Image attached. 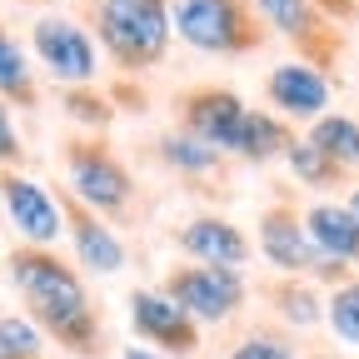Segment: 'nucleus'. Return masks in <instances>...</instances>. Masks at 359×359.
<instances>
[{"mask_svg": "<svg viewBox=\"0 0 359 359\" xmlns=\"http://www.w3.org/2000/svg\"><path fill=\"white\" fill-rule=\"evenodd\" d=\"M285 160H290V175L299 180V185H309V190H325V185L339 180V165H330L320 150L304 140V135H294V140L285 145Z\"/></svg>", "mask_w": 359, "mask_h": 359, "instance_id": "nucleus-20", "label": "nucleus"}, {"mask_svg": "<svg viewBox=\"0 0 359 359\" xmlns=\"http://www.w3.org/2000/svg\"><path fill=\"white\" fill-rule=\"evenodd\" d=\"M155 155L175 170V175H219V165H224V155L215 150V145H205L200 135H190V130H165L160 135V145H155Z\"/></svg>", "mask_w": 359, "mask_h": 359, "instance_id": "nucleus-16", "label": "nucleus"}, {"mask_svg": "<svg viewBox=\"0 0 359 359\" xmlns=\"http://www.w3.org/2000/svg\"><path fill=\"white\" fill-rule=\"evenodd\" d=\"M175 245L190 255V264H210V269H245L250 264V235L224 215H190L180 224Z\"/></svg>", "mask_w": 359, "mask_h": 359, "instance_id": "nucleus-10", "label": "nucleus"}, {"mask_svg": "<svg viewBox=\"0 0 359 359\" xmlns=\"http://www.w3.org/2000/svg\"><path fill=\"white\" fill-rule=\"evenodd\" d=\"M170 15H175V35L200 55H245V50H259V40L269 35L250 0H170Z\"/></svg>", "mask_w": 359, "mask_h": 359, "instance_id": "nucleus-3", "label": "nucleus"}, {"mask_svg": "<svg viewBox=\"0 0 359 359\" xmlns=\"http://www.w3.org/2000/svg\"><path fill=\"white\" fill-rule=\"evenodd\" d=\"M264 95L280 115H294V120H320L325 105H330V75L309 60H285L264 75Z\"/></svg>", "mask_w": 359, "mask_h": 359, "instance_id": "nucleus-11", "label": "nucleus"}, {"mask_svg": "<svg viewBox=\"0 0 359 359\" xmlns=\"http://www.w3.org/2000/svg\"><path fill=\"white\" fill-rule=\"evenodd\" d=\"M60 210H65V235L75 245V259H80L85 275H120L125 259H130L125 255V240L110 230L95 210H85L75 200H60Z\"/></svg>", "mask_w": 359, "mask_h": 359, "instance_id": "nucleus-12", "label": "nucleus"}, {"mask_svg": "<svg viewBox=\"0 0 359 359\" xmlns=\"http://www.w3.org/2000/svg\"><path fill=\"white\" fill-rule=\"evenodd\" d=\"M245 100L235 95L230 85H195L175 100V115H180V130L200 135L205 145H215L219 155H235V140H240V125H245Z\"/></svg>", "mask_w": 359, "mask_h": 359, "instance_id": "nucleus-8", "label": "nucleus"}, {"mask_svg": "<svg viewBox=\"0 0 359 359\" xmlns=\"http://www.w3.org/2000/svg\"><path fill=\"white\" fill-rule=\"evenodd\" d=\"M314 11H325V15H344L349 11V0H309Z\"/></svg>", "mask_w": 359, "mask_h": 359, "instance_id": "nucleus-27", "label": "nucleus"}, {"mask_svg": "<svg viewBox=\"0 0 359 359\" xmlns=\"http://www.w3.org/2000/svg\"><path fill=\"white\" fill-rule=\"evenodd\" d=\"M65 115L80 120L85 130H105L110 125V105L95 95V90H85V85L80 90H65Z\"/></svg>", "mask_w": 359, "mask_h": 359, "instance_id": "nucleus-23", "label": "nucleus"}, {"mask_svg": "<svg viewBox=\"0 0 359 359\" xmlns=\"http://www.w3.org/2000/svg\"><path fill=\"white\" fill-rule=\"evenodd\" d=\"M45 334L30 325V314H0V359H40Z\"/></svg>", "mask_w": 359, "mask_h": 359, "instance_id": "nucleus-21", "label": "nucleus"}, {"mask_svg": "<svg viewBox=\"0 0 359 359\" xmlns=\"http://www.w3.org/2000/svg\"><path fill=\"white\" fill-rule=\"evenodd\" d=\"M344 210H349V215H354V219H359V190H354V195H349V205H344Z\"/></svg>", "mask_w": 359, "mask_h": 359, "instance_id": "nucleus-29", "label": "nucleus"}, {"mask_svg": "<svg viewBox=\"0 0 359 359\" xmlns=\"http://www.w3.org/2000/svg\"><path fill=\"white\" fill-rule=\"evenodd\" d=\"M0 100L6 105H35V70L30 55L15 45V35L0 25Z\"/></svg>", "mask_w": 359, "mask_h": 359, "instance_id": "nucleus-19", "label": "nucleus"}, {"mask_svg": "<svg viewBox=\"0 0 359 359\" xmlns=\"http://www.w3.org/2000/svg\"><path fill=\"white\" fill-rule=\"evenodd\" d=\"M275 309L285 314L290 325H314V320H320V299H314L304 285H285V290H275Z\"/></svg>", "mask_w": 359, "mask_h": 359, "instance_id": "nucleus-24", "label": "nucleus"}, {"mask_svg": "<svg viewBox=\"0 0 359 359\" xmlns=\"http://www.w3.org/2000/svg\"><path fill=\"white\" fill-rule=\"evenodd\" d=\"M224 359H294V349L285 339H275V334H250V339H240Z\"/></svg>", "mask_w": 359, "mask_h": 359, "instance_id": "nucleus-26", "label": "nucleus"}, {"mask_svg": "<svg viewBox=\"0 0 359 359\" xmlns=\"http://www.w3.org/2000/svg\"><path fill=\"white\" fill-rule=\"evenodd\" d=\"M120 359H170V354H160V349H140V344H135V349H125Z\"/></svg>", "mask_w": 359, "mask_h": 359, "instance_id": "nucleus-28", "label": "nucleus"}, {"mask_svg": "<svg viewBox=\"0 0 359 359\" xmlns=\"http://www.w3.org/2000/svg\"><path fill=\"white\" fill-rule=\"evenodd\" d=\"M65 190L75 205L105 215H125L135 205V175L100 135H75L65 140Z\"/></svg>", "mask_w": 359, "mask_h": 359, "instance_id": "nucleus-4", "label": "nucleus"}, {"mask_svg": "<svg viewBox=\"0 0 359 359\" xmlns=\"http://www.w3.org/2000/svg\"><path fill=\"white\" fill-rule=\"evenodd\" d=\"M250 11L264 30H275L294 45H314L325 30V15L309 6V0H250Z\"/></svg>", "mask_w": 359, "mask_h": 359, "instance_id": "nucleus-15", "label": "nucleus"}, {"mask_svg": "<svg viewBox=\"0 0 359 359\" xmlns=\"http://www.w3.org/2000/svg\"><path fill=\"white\" fill-rule=\"evenodd\" d=\"M330 325L344 344H359V285H339L330 294Z\"/></svg>", "mask_w": 359, "mask_h": 359, "instance_id": "nucleus-22", "label": "nucleus"}, {"mask_svg": "<svg viewBox=\"0 0 359 359\" xmlns=\"http://www.w3.org/2000/svg\"><path fill=\"white\" fill-rule=\"evenodd\" d=\"M130 325L160 354H190V349H200V325L165 290H150V285L130 290Z\"/></svg>", "mask_w": 359, "mask_h": 359, "instance_id": "nucleus-9", "label": "nucleus"}, {"mask_svg": "<svg viewBox=\"0 0 359 359\" xmlns=\"http://www.w3.org/2000/svg\"><path fill=\"white\" fill-rule=\"evenodd\" d=\"M165 294L190 314L195 325H224L245 304V275L240 269H210V264H175L165 275Z\"/></svg>", "mask_w": 359, "mask_h": 359, "instance_id": "nucleus-6", "label": "nucleus"}, {"mask_svg": "<svg viewBox=\"0 0 359 359\" xmlns=\"http://www.w3.org/2000/svg\"><path fill=\"white\" fill-rule=\"evenodd\" d=\"M11 280H15V290L30 309V325L40 334H50L70 354H95L100 349L95 299H90L75 264H65L55 250L15 245L11 250Z\"/></svg>", "mask_w": 359, "mask_h": 359, "instance_id": "nucleus-1", "label": "nucleus"}, {"mask_svg": "<svg viewBox=\"0 0 359 359\" xmlns=\"http://www.w3.org/2000/svg\"><path fill=\"white\" fill-rule=\"evenodd\" d=\"M90 15H95L90 35L120 75H145L170 55V40H175L170 0H95Z\"/></svg>", "mask_w": 359, "mask_h": 359, "instance_id": "nucleus-2", "label": "nucleus"}, {"mask_svg": "<svg viewBox=\"0 0 359 359\" xmlns=\"http://www.w3.org/2000/svg\"><path fill=\"white\" fill-rule=\"evenodd\" d=\"M304 235H309L314 255H325V259H334L344 269L359 264V219L344 205H330V200L309 205L304 210Z\"/></svg>", "mask_w": 359, "mask_h": 359, "instance_id": "nucleus-14", "label": "nucleus"}, {"mask_svg": "<svg viewBox=\"0 0 359 359\" xmlns=\"http://www.w3.org/2000/svg\"><path fill=\"white\" fill-rule=\"evenodd\" d=\"M30 55L45 75H55L60 85H95L100 75V45L80 20L70 15H35L30 25Z\"/></svg>", "mask_w": 359, "mask_h": 359, "instance_id": "nucleus-5", "label": "nucleus"}, {"mask_svg": "<svg viewBox=\"0 0 359 359\" xmlns=\"http://www.w3.org/2000/svg\"><path fill=\"white\" fill-rule=\"evenodd\" d=\"M0 210H6L11 230L35 250H50L65 235L60 195L50 185H40V180H30L25 170H0Z\"/></svg>", "mask_w": 359, "mask_h": 359, "instance_id": "nucleus-7", "label": "nucleus"}, {"mask_svg": "<svg viewBox=\"0 0 359 359\" xmlns=\"http://www.w3.org/2000/svg\"><path fill=\"white\" fill-rule=\"evenodd\" d=\"M20 165H25V140H20V130H15L11 105L0 100V170H20Z\"/></svg>", "mask_w": 359, "mask_h": 359, "instance_id": "nucleus-25", "label": "nucleus"}, {"mask_svg": "<svg viewBox=\"0 0 359 359\" xmlns=\"http://www.w3.org/2000/svg\"><path fill=\"white\" fill-rule=\"evenodd\" d=\"M294 140V135L285 130L280 115H269V110H245V125H240V140H235V155L250 160V165H264V160H275L285 155V145Z\"/></svg>", "mask_w": 359, "mask_h": 359, "instance_id": "nucleus-17", "label": "nucleus"}, {"mask_svg": "<svg viewBox=\"0 0 359 359\" xmlns=\"http://www.w3.org/2000/svg\"><path fill=\"white\" fill-rule=\"evenodd\" d=\"M259 255L280 269V275H309L314 269V245L304 235V219L285 205H269L259 215V235H255Z\"/></svg>", "mask_w": 359, "mask_h": 359, "instance_id": "nucleus-13", "label": "nucleus"}, {"mask_svg": "<svg viewBox=\"0 0 359 359\" xmlns=\"http://www.w3.org/2000/svg\"><path fill=\"white\" fill-rule=\"evenodd\" d=\"M304 140L320 150L330 165H359V120H349V115H320L309 125V135Z\"/></svg>", "mask_w": 359, "mask_h": 359, "instance_id": "nucleus-18", "label": "nucleus"}]
</instances>
